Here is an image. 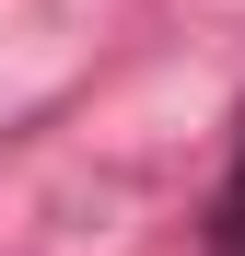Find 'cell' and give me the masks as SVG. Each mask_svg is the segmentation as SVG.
I'll return each instance as SVG.
<instances>
[{"label":"cell","mask_w":245,"mask_h":256,"mask_svg":"<svg viewBox=\"0 0 245 256\" xmlns=\"http://www.w3.org/2000/svg\"><path fill=\"white\" fill-rule=\"evenodd\" d=\"M210 256H245V128H233V163L210 186Z\"/></svg>","instance_id":"6da1fadb"}]
</instances>
